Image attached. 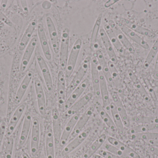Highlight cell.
Instances as JSON below:
<instances>
[{"instance_id":"obj_1","label":"cell","mask_w":158,"mask_h":158,"mask_svg":"<svg viewBox=\"0 0 158 158\" xmlns=\"http://www.w3.org/2000/svg\"><path fill=\"white\" fill-rule=\"evenodd\" d=\"M91 61V58L90 57L86 58L83 61L68 88L66 93L67 96H69L72 92L83 81V79L89 69Z\"/></svg>"},{"instance_id":"obj_2","label":"cell","mask_w":158,"mask_h":158,"mask_svg":"<svg viewBox=\"0 0 158 158\" xmlns=\"http://www.w3.org/2000/svg\"><path fill=\"white\" fill-rule=\"evenodd\" d=\"M81 45V40L77 39L71 49L66 68L65 77L66 79H69L70 78L75 69Z\"/></svg>"},{"instance_id":"obj_3","label":"cell","mask_w":158,"mask_h":158,"mask_svg":"<svg viewBox=\"0 0 158 158\" xmlns=\"http://www.w3.org/2000/svg\"><path fill=\"white\" fill-rule=\"evenodd\" d=\"M69 32L68 29L63 30L60 50V65L62 70H65L68 58Z\"/></svg>"},{"instance_id":"obj_4","label":"cell","mask_w":158,"mask_h":158,"mask_svg":"<svg viewBox=\"0 0 158 158\" xmlns=\"http://www.w3.org/2000/svg\"><path fill=\"white\" fill-rule=\"evenodd\" d=\"M91 131L92 129L91 128H87L76 136L75 138L63 149L62 152V156H66L74 151L75 149H77L88 137L91 133Z\"/></svg>"},{"instance_id":"obj_5","label":"cell","mask_w":158,"mask_h":158,"mask_svg":"<svg viewBox=\"0 0 158 158\" xmlns=\"http://www.w3.org/2000/svg\"><path fill=\"white\" fill-rule=\"evenodd\" d=\"M99 74V82H100V95L102 97V105L108 113L110 115V104L109 93L108 89L107 81L100 69V66H98Z\"/></svg>"},{"instance_id":"obj_6","label":"cell","mask_w":158,"mask_h":158,"mask_svg":"<svg viewBox=\"0 0 158 158\" xmlns=\"http://www.w3.org/2000/svg\"><path fill=\"white\" fill-rule=\"evenodd\" d=\"M57 97L59 109H64L66 102V78L62 70L58 72L57 76Z\"/></svg>"},{"instance_id":"obj_7","label":"cell","mask_w":158,"mask_h":158,"mask_svg":"<svg viewBox=\"0 0 158 158\" xmlns=\"http://www.w3.org/2000/svg\"><path fill=\"white\" fill-rule=\"evenodd\" d=\"M40 125L38 119L34 118L32 120L31 125V153L32 156H35L38 154L40 145Z\"/></svg>"},{"instance_id":"obj_8","label":"cell","mask_w":158,"mask_h":158,"mask_svg":"<svg viewBox=\"0 0 158 158\" xmlns=\"http://www.w3.org/2000/svg\"><path fill=\"white\" fill-rule=\"evenodd\" d=\"M34 86L39 112L41 116H45L46 113V99L42 84L38 78H35Z\"/></svg>"},{"instance_id":"obj_9","label":"cell","mask_w":158,"mask_h":158,"mask_svg":"<svg viewBox=\"0 0 158 158\" xmlns=\"http://www.w3.org/2000/svg\"><path fill=\"white\" fill-rule=\"evenodd\" d=\"M89 80L87 79H85L72 92L65 103L64 106V110H65V111L69 109L73 104H75L78 100L79 97L87 88Z\"/></svg>"},{"instance_id":"obj_10","label":"cell","mask_w":158,"mask_h":158,"mask_svg":"<svg viewBox=\"0 0 158 158\" xmlns=\"http://www.w3.org/2000/svg\"><path fill=\"white\" fill-rule=\"evenodd\" d=\"M93 94L89 93L78 100L70 108L65 112L64 117L65 118L71 117L75 114L78 113L79 111L84 107L92 99Z\"/></svg>"},{"instance_id":"obj_11","label":"cell","mask_w":158,"mask_h":158,"mask_svg":"<svg viewBox=\"0 0 158 158\" xmlns=\"http://www.w3.org/2000/svg\"><path fill=\"white\" fill-rule=\"evenodd\" d=\"M37 62L43 76L44 79L48 92L53 90V81L49 67L41 55H38L36 58Z\"/></svg>"},{"instance_id":"obj_12","label":"cell","mask_w":158,"mask_h":158,"mask_svg":"<svg viewBox=\"0 0 158 158\" xmlns=\"http://www.w3.org/2000/svg\"><path fill=\"white\" fill-rule=\"evenodd\" d=\"M80 117V113L75 114L70 117V119L67 123L61 135L60 142V145L61 147L64 146L67 143L69 139L71 136Z\"/></svg>"},{"instance_id":"obj_13","label":"cell","mask_w":158,"mask_h":158,"mask_svg":"<svg viewBox=\"0 0 158 158\" xmlns=\"http://www.w3.org/2000/svg\"><path fill=\"white\" fill-rule=\"evenodd\" d=\"M37 45V39L36 37H34L31 38L30 41L26 47L21 59L19 67L20 72H24L27 69Z\"/></svg>"},{"instance_id":"obj_14","label":"cell","mask_w":158,"mask_h":158,"mask_svg":"<svg viewBox=\"0 0 158 158\" xmlns=\"http://www.w3.org/2000/svg\"><path fill=\"white\" fill-rule=\"evenodd\" d=\"M91 68L93 90L95 96L97 97H99L100 96L99 69L98 62L95 57L91 58Z\"/></svg>"},{"instance_id":"obj_15","label":"cell","mask_w":158,"mask_h":158,"mask_svg":"<svg viewBox=\"0 0 158 158\" xmlns=\"http://www.w3.org/2000/svg\"><path fill=\"white\" fill-rule=\"evenodd\" d=\"M37 31L44 54L45 58L47 60L50 61L52 58V53L49 47V43L45 34L44 26L42 23H39L37 25Z\"/></svg>"},{"instance_id":"obj_16","label":"cell","mask_w":158,"mask_h":158,"mask_svg":"<svg viewBox=\"0 0 158 158\" xmlns=\"http://www.w3.org/2000/svg\"><path fill=\"white\" fill-rule=\"evenodd\" d=\"M111 28L113 29V31L116 34V36L118 37L119 41L122 45L123 47H125L126 50H128L130 53L134 54L135 53V49L133 46L132 45L130 42L126 35L122 31L118 26L116 25V23L112 20H110L109 23Z\"/></svg>"},{"instance_id":"obj_17","label":"cell","mask_w":158,"mask_h":158,"mask_svg":"<svg viewBox=\"0 0 158 158\" xmlns=\"http://www.w3.org/2000/svg\"><path fill=\"white\" fill-rule=\"evenodd\" d=\"M46 21L53 49L56 54H58L60 51V46L59 38L55 25L50 17L46 18Z\"/></svg>"},{"instance_id":"obj_18","label":"cell","mask_w":158,"mask_h":158,"mask_svg":"<svg viewBox=\"0 0 158 158\" xmlns=\"http://www.w3.org/2000/svg\"><path fill=\"white\" fill-rule=\"evenodd\" d=\"M94 109L93 107H90L85 111L82 116H80L74 128V130L71 134L72 137H75L83 131L84 127L89 121L90 118L94 113Z\"/></svg>"},{"instance_id":"obj_19","label":"cell","mask_w":158,"mask_h":158,"mask_svg":"<svg viewBox=\"0 0 158 158\" xmlns=\"http://www.w3.org/2000/svg\"><path fill=\"white\" fill-rule=\"evenodd\" d=\"M33 77V72L31 70H30L28 71L24 77L15 96V102L16 105H18L21 102L32 80Z\"/></svg>"},{"instance_id":"obj_20","label":"cell","mask_w":158,"mask_h":158,"mask_svg":"<svg viewBox=\"0 0 158 158\" xmlns=\"http://www.w3.org/2000/svg\"><path fill=\"white\" fill-rule=\"evenodd\" d=\"M120 23L125 25L135 32H137L139 34L144 35L146 37L149 38H154L156 36V33L146 28L138 25L133 21H131L126 19L122 18L120 21Z\"/></svg>"},{"instance_id":"obj_21","label":"cell","mask_w":158,"mask_h":158,"mask_svg":"<svg viewBox=\"0 0 158 158\" xmlns=\"http://www.w3.org/2000/svg\"><path fill=\"white\" fill-rule=\"evenodd\" d=\"M95 108L99 116H100L101 119L103 120L104 123L106 124L110 130L114 133L118 132L117 128L113 122L112 118L111 117V116L104 109L103 105H101L99 102H96L95 105Z\"/></svg>"},{"instance_id":"obj_22","label":"cell","mask_w":158,"mask_h":158,"mask_svg":"<svg viewBox=\"0 0 158 158\" xmlns=\"http://www.w3.org/2000/svg\"><path fill=\"white\" fill-rule=\"evenodd\" d=\"M111 96L113 102L116 105L117 110L122 121L123 126L126 128H129L131 126L130 119L120 98L116 93L113 92Z\"/></svg>"},{"instance_id":"obj_23","label":"cell","mask_w":158,"mask_h":158,"mask_svg":"<svg viewBox=\"0 0 158 158\" xmlns=\"http://www.w3.org/2000/svg\"><path fill=\"white\" fill-rule=\"evenodd\" d=\"M119 28L125 34L126 36H128L132 41L136 43L138 45L141 46L143 49H149V45L145 41L143 40L142 37L138 35L136 32L128 28V27L123 25L122 23H119L118 25Z\"/></svg>"},{"instance_id":"obj_24","label":"cell","mask_w":158,"mask_h":158,"mask_svg":"<svg viewBox=\"0 0 158 158\" xmlns=\"http://www.w3.org/2000/svg\"><path fill=\"white\" fill-rule=\"evenodd\" d=\"M52 131L56 144H60L61 135V122L59 112L56 109H54L52 111Z\"/></svg>"},{"instance_id":"obj_25","label":"cell","mask_w":158,"mask_h":158,"mask_svg":"<svg viewBox=\"0 0 158 158\" xmlns=\"http://www.w3.org/2000/svg\"><path fill=\"white\" fill-rule=\"evenodd\" d=\"M26 107V104L23 103L19 105V106L15 110L8 123V129L6 133L7 136H10L14 132L16 127L25 111Z\"/></svg>"},{"instance_id":"obj_26","label":"cell","mask_w":158,"mask_h":158,"mask_svg":"<svg viewBox=\"0 0 158 158\" xmlns=\"http://www.w3.org/2000/svg\"><path fill=\"white\" fill-rule=\"evenodd\" d=\"M37 25V20L35 19L31 21L29 24L19 42V49L20 51H23L30 41L31 36Z\"/></svg>"},{"instance_id":"obj_27","label":"cell","mask_w":158,"mask_h":158,"mask_svg":"<svg viewBox=\"0 0 158 158\" xmlns=\"http://www.w3.org/2000/svg\"><path fill=\"white\" fill-rule=\"evenodd\" d=\"M99 34L104 46L106 48L108 55L110 58V61L115 65L117 64L118 63L117 56L115 53L112 43L109 39L106 31L104 28H101L99 31Z\"/></svg>"},{"instance_id":"obj_28","label":"cell","mask_w":158,"mask_h":158,"mask_svg":"<svg viewBox=\"0 0 158 158\" xmlns=\"http://www.w3.org/2000/svg\"><path fill=\"white\" fill-rule=\"evenodd\" d=\"M107 141L108 143L113 145V146L118 148L126 155L129 156L132 158H141L140 156L133 149L123 143L119 140L113 138V137L109 136L107 138Z\"/></svg>"},{"instance_id":"obj_29","label":"cell","mask_w":158,"mask_h":158,"mask_svg":"<svg viewBox=\"0 0 158 158\" xmlns=\"http://www.w3.org/2000/svg\"><path fill=\"white\" fill-rule=\"evenodd\" d=\"M32 122L31 114L29 112H28L24 118L22 130L19 136V147L23 146L26 143L32 125Z\"/></svg>"},{"instance_id":"obj_30","label":"cell","mask_w":158,"mask_h":158,"mask_svg":"<svg viewBox=\"0 0 158 158\" xmlns=\"http://www.w3.org/2000/svg\"><path fill=\"white\" fill-rule=\"evenodd\" d=\"M107 137L106 135H101L87 148L81 158H90L94 156L101 146L105 143Z\"/></svg>"},{"instance_id":"obj_31","label":"cell","mask_w":158,"mask_h":158,"mask_svg":"<svg viewBox=\"0 0 158 158\" xmlns=\"http://www.w3.org/2000/svg\"><path fill=\"white\" fill-rule=\"evenodd\" d=\"M97 61L100 66L101 71L103 73L107 82L109 83L110 85L113 84V79L110 75L109 69L108 64L106 62L105 57L100 50H98L96 53Z\"/></svg>"},{"instance_id":"obj_32","label":"cell","mask_w":158,"mask_h":158,"mask_svg":"<svg viewBox=\"0 0 158 158\" xmlns=\"http://www.w3.org/2000/svg\"><path fill=\"white\" fill-rule=\"evenodd\" d=\"M55 143L52 129L49 127L46 132L45 139L46 158H55Z\"/></svg>"},{"instance_id":"obj_33","label":"cell","mask_w":158,"mask_h":158,"mask_svg":"<svg viewBox=\"0 0 158 158\" xmlns=\"http://www.w3.org/2000/svg\"><path fill=\"white\" fill-rule=\"evenodd\" d=\"M110 115L112 117L113 122L117 128V131L119 134L123 135L124 131V126L121 117L119 115L117 108L113 102L110 104Z\"/></svg>"},{"instance_id":"obj_34","label":"cell","mask_w":158,"mask_h":158,"mask_svg":"<svg viewBox=\"0 0 158 158\" xmlns=\"http://www.w3.org/2000/svg\"><path fill=\"white\" fill-rule=\"evenodd\" d=\"M105 28L107 35L113 46L120 53L123 54L124 53V48L113 31V29L109 24H106L105 25Z\"/></svg>"},{"instance_id":"obj_35","label":"cell","mask_w":158,"mask_h":158,"mask_svg":"<svg viewBox=\"0 0 158 158\" xmlns=\"http://www.w3.org/2000/svg\"><path fill=\"white\" fill-rule=\"evenodd\" d=\"M128 74H129L132 81L134 85H135L141 96L146 101L148 102L150 100L149 96H148L146 90L144 88L143 86L141 83V82L139 80L137 76L131 70H130L128 71Z\"/></svg>"},{"instance_id":"obj_36","label":"cell","mask_w":158,"mask_h":158,"mask_svg":"<svg viewBox=\"0 0 158 158\" xmlns=\"http://www.w3.org/2000/svg\"><path fill=\"white\" fill-rule=\"evenodd\" d=\"M157 130H158V124H140L129 130L127 131V134L129 135L144 133Z\"/></svg>"},{"instance_id":"obj_37","label":"cell","mask_w":158,"mask_h":158,"mask_svg":"<svg viewBox=\"0 0 158 158\" xmlns=\"http://www.w3.org/2000/svg\"><path fill=\"white\" fill-rule=\"evenodd\" d=\"M128 138L131 140H143L148 142L158 140V133L149 132L128 135Z\"/></svg>"},{"instance_id":"obj_38","label":"cell","mask_w":158,"mask_h":158,"mask_svg":"<svg viewBox=\"0 0 158 158\" xmlns=\"http://www.w3.org/2000/svg\"><path fill=\"white\" fill-rule=\"evenodd\" d=\"M158 53V37L156 40L152 48L150 49L145 61L143 64V68L145 69L148 67L154 58L156 57Z\"/></svg>"},{"instance_id":"obj_39","label":"cell","mask_w":158,"mask_h":158,"mask_svg":"<svg viewBox=\"0 0 158 158\" xmlns=\"http://www.w3.org/2000/svg\"><path fill=\"white\" fill-rule=\"evenodd\" d=\"M132 120L140 124H158V116H135L132 118Z\"/></svg>"},{"instance_id":"obj_40","label":"cell","mask_w":158,"mask_h":158,"mask_svg":"<svg viewBox=\"0 0 158 158\" xmlns=\"http://www.w3.org/2000/svg\"><path fill=\"white\" fill-rule=\"evenodd\" d=\"M102 21V15H100L98 16V18L96 20L95 23L92 31V35L91 37V46H95L97 41L98 36V32H99V28Z\"/></svg>"},{"instance_id":"obj_41","label":"cell","mask_w":158,"mask_h":158,"mask_svg":"<svg viewBox=\"0 0 158 158\" xmlns=\"http://www.w3.org/2000/svg\"><path fill=\"white\" fill-rule=\"evenodd\" d=\"M104 147H105L106 150L119 157L121 158H132L129 156L128 155H126L125 153L123 152L122 151L120 150L115 147L113 146L112 145L110 144L109 143H106L104 144Z\"/></svg>"},{"instance_id":"obj_42","label":"cell","mask_w":158,"mask_h":158,"mask_svg":"<svg viewBox=\"0 0 158 158\" xmlns=\"http://www.w3.org/2000/svg\"><path fill=\"white\" fill-rule=\"evenodd\" d=\"M14 146V139L12 137H9L6 141L4 158H12Z\"/></svg>"},{"instance_id":"obj_43","label":"cell","mask_w":158,"mask_h":158,"mask_svg":"<svg viewBox=\"0 0 158 158\" xmlns=\"http://www.w3.org/2000/svg\"><path fill=\"white\" fill-rule=\"evenodd\" d=\"M143 79L146 85L147 88L148 90V92L149 94L151 96V98L153 99V101H156L157 97L156 96V92H155V90H154V88L152 86V84H151L150 81L146 77L145 75H143Z\"/></svg>"},{"instance_id":"obj_44","label":"cell","mask_w":158,"mask_h":158,"mask_svg":"<svg viewBox=\"0 0 158 158\" xmlns=\"http://www.w3.org/2000/svg\"><path fill=\"white\" fill-rule=\"evenodd\" d=\"M107 64L110 75L113 79V81L116 80L118 81L119 80L118 73V70L115 67V64L112 63L111 61H110Z\"/></svg>"},{"instance_id":"obj_45","label":"cell","mask_w":158,"mask_h":158,"mask_svg":"<svg viewBox=\"0 0 158 158\" xmlns=\"http://www.w3.org/2000/svg\"><path fill=\"white\" fill-rule=\"evenodd\" d=\"M98 155L105 158H121L106 150H99L98 151Z\"/></svg>"},{"instance_id":"obj_46","label":"cell","mask_w":158,"mask_h":158,"mask_svg":"<svg viewBox=\"0 0 158 158\" xmlns=\"http://www.w3.org/2000/svg\"><path fill=\"white\" fill-rule=\"evenodd\" d=\"M0 20L9 27H12L13 24L12 21L6 16L3 12L0 9Z\"/></svg>"},{"instance_id":"obj_47","label":"cell","mask_w":158,"mask_h":158,"mask_svg":"<svg viewBox=\"0 0 158 158\" xmlns=\"http://www.w3.org/2000/svg\"><path fill=\"white\" fill-rule=\"evenodd\" d=\"M6 130V124L4 121L2 122L0 125V145L2 143Z\"/></svg>"},{"instance_id":"obj_48","label":"cell","mask_w":158,"mask_h":158,"mask_svg":"<svg viewBox=\"0 0 158 158\" xmlns=\"http://www.w3.org/2000/svg\"><path fill=\"white\" fill-rule=\"evenodd\" d=\"M153 77L156 80H158V53L156 59Z\"/></svg>"},{"instance_id":"obj_49","label":"cell","mask_w":158,"mask_h":158,"mask_svg":"<svg viewBox=\"0 0 158 158\" xmlns=\"http://www.w3.org/2000/svg\"><path fill=\"white\" fill-rule=\"evenodd\" d=\"M148 149L151 153H153V154L158 157V148L157 147L150 145L148 147Z\"/></svg>"},{"instance_id":"obj_50","label":"cell","mask_w":158,"mask_h":158,"mask_svg":"<svg viewBox=\"0 0 158 158\" xmlns=\"http://www.w3.org/2000/svg\"><path fill=\"white\" fill-rule=\"evenodd\" d=\"M21 6H22V9L23 11L26 13L28 12V7L27 4V1H20Z\"/></svg>"},{"instance_id":"obj_51","label":"cell","mask_w":158,"mask_h":158,"mask_svg":"<svg viewBox=\"0 0 158 158\" xmlns=\"http://www.w3.org/2000/svg\"><path fill=\"white\" fill-rule=\"evenodd\" d=\"M118 1H116V0H109V1H108L107 2L105 3V6L106 7H107V8L110 7L111 6L116 3Z\"/></svg>"},{"instance_id":"obj_52","label":"cell","mask_w":158,"mask_h":158,"mask_svg":"<svg viewBox=\"0 0 158 158\" xmlns=\"http://www.w3.org/2000/svg\"><path fill=\"white\" fill-rule=\"evenodd\" d=\"M1 2L0 9L3 12V11H4L5 9L6 8L8 1H6V0H5H5H2V1H1Z\"/></svg>"},{"instance_id":"obj_53","label":"cell","mask_w":158,"mask_h":158,"mask_svg":"<svg viewBox=\"0 0 158 158\" xmlns=\"http://www.w3.org/2000/svg\"><path fill=\"white\" fill-rule=\"evenodd\" d=\"M148 143L152 146L155 147H158V140H155V141H148Z\"/></svg>"},{"instance_id":"obj_54","label":"cell","mask_w":158,"mask_h":158,"mask_svg":"<svg viewBox=\"0 0 158 158\" xmlns=\"http://www.w3.org/2000/svg\"><path fill=\"white\" fill-rule=\"evenodd\" d=\"M22 157L23 158H31L30 157L28 156L27 154L25 153V152H23L22 154Z\"/></svg>"},{"instance_id":"obj_55","label":"cell","mask_w":158,"mask_h":158,"mask_svg":"<svg viewBox=\"0 0 158 158\" xmlns=\"http://www.w3.org/2000/svg\"><path fill=\"white\" fill-rule=\"evenodd\" d=\"M94 158H105L101 156H99V155H95L94 156Z\"/></svg>"},{"instance_id":"obj_56","label":"cell","mask_w":158,"mask_h":158,"mask_svg":"<svg viewBox=\"0 0 158 158\" xmlns=\"http://www.w3.org/2000/svg\"><path fill=\"white\" fill-rule=\"evenodd\" d=\"M16 158H23L22 157V155H19H19H18L17 156V157Z\"/></svg>"},{"instance_id":"obj_57","label":"cell","mask_w":158,"mask_h":158,"mask_svg":"<svg viewBox=\"0 0 158 158\" xmlns=\"http://www.w3.org/2000/svg\"><path fill=\"white\" fill-rule=\"evenodd\" d=\"M65 158H70V157H69V156H66Z\"/></svg>"},{"instance_id":"obj_58","label":"cell","mask_w":158,"mask_h":158,"mask_svg":"<svg viewBox=\"0 0 158 158\" xmlns=\"http://www.w3.org/2000/svg\"><path fill=\"white\" fill-rule=\"evenodd\" d=\"M2 121L1 119H0V124L2 123Z\"/></svg>"},{"instance_id":"obj_59","label":"cell","mask_w":158,"mask_h":158,"mask_svg":"<svg viewBox=\"0 0 158 158\" xmlns=\"http://www.w3.org/2000/svg\"><path fill=\"white\" fill-rule=\"evenodd\" d=\"M1 89H0V92H1Z\"/></svg>"}]
</instances>
